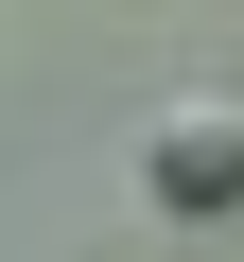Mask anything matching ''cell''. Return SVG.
<instances>
[{
  "instance_id": "1",
  "label": "cell",
  "mask_w": 244,
  "mask_h": 262,
  "mask_svg": "<svg viewBox=\"0 0 244 262\" xmlns=\"http://www.w3.org/2000/svg\"><path fill=\"white\" fill-rule=\"evenodd\" d=\"M140 192L157 210H244V105L227 88H192V105L140 122Z\"/></svg>"
}]
</instances>
